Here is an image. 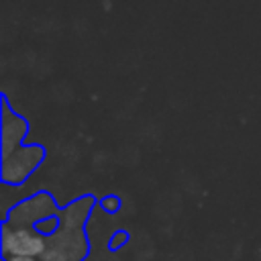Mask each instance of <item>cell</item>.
<instances>
[{"mask_svg": "<svg viewBox=\"0 0 261 261\" xmlns=\"http://www.w3.org/2000/svg\"><path fill=\"white\" fill-rule=\"evenodd\" d=\"M94 204V196H82L59 210L61 224L55 234L47 237V249L39 261H82L88 255L90 243L84 224Z\"/></svg>", "mask_w": 261, "mask_h": 261, "instance_id": "cell-1", "label": "cell"}, {"mask_svg": "<svg viewBox=\"0 0 261 261\" xmlns=\"http://www.w3.org/2000/svg\"><path fill=\"white\" fill-rule=\"evenodd\" d=\"M59 210L61 208L55 204V200L49 192H37L35 196L12 206L8 210V214L4 216L2 224L16 226V228H35L41 220H45L49 216H57Z\"/></svg>", "mask_w": 261, "mask_h": 261, "instance_id": "cell-2", "label": "cell"}, {"mask_svg": "<svg viewBox=\"0 0 261 261\" xmlns=\"http://www.w3.org/2000/svg\"><path fill=\"white\" fill-rule=\"evenodd\" d=\"M47 249V237L37 232L35 228H16L2 224V255L8 257H35L41 259V255Z\"/></svg>", "mask_w": 261, "mask_h": 261, "instance_id": "cell-3", "label": "cell"}, {"mask_svg": "<svg viewBox=\"0 0 261 261\" xmlns=\"http://www.w3.org/2000/svg\"><path fill=\"white\" fill-rule=\"evenodd\" d=\"M45 159V149L41 145H22L20 149L2 155V179L4 184H22Z\"/></svg>", "mask_w": 261, "mask_h": 261, "instance_id": "cell-4", "label": "cell"}, {"mask_svg": "<svg viewBox=\"0 0 261 261\" xmlns=\"http://www.w3.org/2000/svg\"><path fill=\"white\" fill-rule=\"evenodd\" d=\"M59 214L57 216H49V218H45V220H41L37 226H35V230L37 232H41L43 237H51V234H55L57 232V228H59Z\"/></svg>", "mask_w": 261, "mask_h": 261, "instance_id": "cell-5", "label": "cell"}, {"mask_svg": "<svg viewBox=\"0 0 261 261\" xmlns=\"http://www.w3.org/2000/svg\"><path fill=\"white\" fill-rule=\"evenodd\" d=\"M100 208L106 212V214H116L120 210V198L114 196V194H108L100 200Z\"/></svg>", "mask_w": 261, "mask_h": 261, "instance_id": "cell-6", "label": "cell"}, {"mask_svg": "<svg viewBox=\"0 0 261 261\" xmlns=\"http://www.w3.org/2000/svg\"><path fill=\"white\" fill-rule=\"evenodd\" d=\"M126 241H128V232L126 230H116L108 241V249L110 251H118L122 245H126Z\"/></svg>", "mask_w": 261, "mask_h": 261, "instance_id": "cell-7", "label": "cell"}, {"mask_svg": "<svg viewBox=\"0 0 261 261\" xmlns=\"http://www.w3.org/2000/svg\"><path fill=\"white\" fill-rule=\"evenodd\" d=\"M4 261H39V259H35V257H8Z\"/></svg>", "mask_w": 261, "mask_h": 261, "instance_id": "cell-8", "label": "cell"}]
</instances>
